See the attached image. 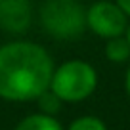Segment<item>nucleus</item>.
I'll use <instances>...</instances> for the list:
<instances>
[{
	"label": "nucleus",
	"instance_id": "obj_12",
	"mask_svg": "<svg viewBox=\"0 0 130 130\" xmlns=\"http://www.w3.org/2000/svg\"><path fill=\"white\" fill-rule=\"evenodd\" d=\"M126 38H128V42H130V23H128V29H126Z\"/></svg>",
	"mask_w": 130,
	"mask_h": 130
},
{
	"label": "nucleus",
	"instance_id": "obj_8",
	"mask_svg": "<svg viewBox=\"0 0 130 130\" xmlns=\"http://www.w3.org/2000/svg\"><path fill=\"white\" fill-rule=\"evenodd\" d=\"M65 130H107V126L100 117L82 115V117H77L75 121H71Z\"/></svg>",
	"mask_w": 130,
	"mask_h": 130
},
{
	"label": "nucleus",
	"instance_id": "obj_6",
	"mask_svg": "<svg viewBox=\"0 0 130 130\" xmlns=\"http://www.w3.org/2000/svg\"><path fill=\"white\" fill-rule=\"evenodd\" d=\"M15 130H65L61 126V122L52 115H44V113H32L23 117L17 122Z\"/></svg>",
	"mask_w": 130,
	"mask_h": 130
},
{
	"label": "nucleus",
	"instance_id": "obj_9",
	"mask_svg": "<svg viewBox=\"0 0 130 130\" xmlns=\"http://www.w3.org/2000/svg\"><path fill=\"white\" fill-rule=\"evenodd\" d=\"M37 103H38V109H40V113L52 115V117H56V115L59 113L61 105H63V102H61V100L52 92V90H46V92L37 100Z\"/></svg>",
	"mask_w": 130,
	"mask_h": 130
},
{
	"label": "nucleus",
	"instance_id": "obj_11",
	"mask_svg": "<svg viewBox=\"0 0 130 130\" xmlns=\"http://www.w3.org/2000/svg\"><path fill=\"white\" fill-rule=\"evenodd\" d=\"M124 88H126V94L130 96V65L126 69V75H124Z\"/></svg>",
	"mask_w": 130,
	"mask_h": 130
},
{
	"label": "nucleus",
	"instance_id": "obj_10",
	"mask_svg": "<svg viewBox=\"0 0 130 130\" xmlns=\"http://www.w3.org/2000/svg\"><path fill=\"white\" fill-rule=\"evenodd\" d=\"M115 2H117V4H119V8H121L122 12H124L126 15L130 17V0H115Z\"/></svg>",
	"mask_w": 130,
	"mask_h": 130
},
{
	"label": "nucleus",
	"instance_id": "obj_7",
	"mask_svg": "<svg viewBox=\"0 0 130 130\" xmlns=\"http://www.w3.org/2000/svg\"><path fill=\"white\" fill-rule=\"evenodd\" d=\"M105 57L107 61L111 63H126L130 59V42L126 38V35L122 37H117V38H109L105 42Z\"/></svg>",
	"mask_w": 130,
	"mask_h": 130
},
{
	"label": "nucleus",
	"instance_id": "obj_1",
	"mask_svg": "<svg viewBox=\"0 0 130 130\" xmlns=\"http://www.w3.org/2000/svg\"><path fill=\"white\" fill-rule=\"evenodd\" d=\"M52 56L31 40H12L0 46V100L13 103L37 102L50 90Z\"/></svg>",
	"mask_w": 130,
	"mask_h": 130
},
{
	"label": "nucleus",
	"instance_id": "obj_3",
	"mask_svg": "<svg viewBox=\"0 0 130 130\" xmlns=\"http://www.w3.org/2000/svg\"><path fill=\"white\" fill-rule=\"evenodd\" d=\"M40 25L56 40H75L86 31V10L78 0H44Z\"/></svg>",
	"mask_w": 130,
	"mask_h": 130
},
{
	"label": "nucleus",
	"instance_id": "obj_4",
	"mask_svg": "<svg viewBox=\"0 0 130 130\" xmlns=\"http://www.w3.org/2000/svg\"><path fill=\"white\" fill-rule=\"evenodd\" d=\"M130 17L115 0H98L86 10V27L100 38H117L126 35Z\"/></svg>",
	"mask_w": 130,
	"mask_h": 130
},
{
	"label": "nucleus",
	"instance_id": "obj_2",
	"mask_svg": "<svg viewBox=\"0 0 130 130\" xmlns=\"http://www.w3.org/2000/svg\"><path fill=\"white\" fill-rule=\"evenodd\" d=\"M98 88V71L84 59H67L54 67L50 90L63 103H80Z\"/></svg>",
	"mask_w": 130,
	"mask_h": 130
},
{
	"label": "nucleus",
	"instance_id": "obj_5",
	"mask_svg": "<svg viewBox=\"0 0 130 130\" xmlns=\"http://www.w3.org/2000/svg\"><path fill=\"white\" fill-rule=\"evenodd\" d=\"M32 23L31 0H0V29L10 35H23Z\"/></svg>",
	"mask_w": 130,
	"mask_h": 130
}]
</instances>
